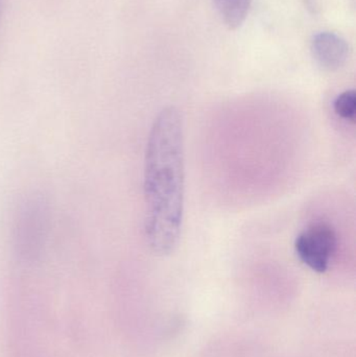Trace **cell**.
<instances>
[{
  "label": "cell",
  "instance_id": "1",
  "mask_svg": "<svg viewBox=\"0 0 356 357\" xmlns=\"http://www.w3.org/2000/svg\"><path fill=\"white\" fill-rule=\"evenodd\" d=\"M146 243L156 255L173 253L181 238L185 195L183 121L162 109L150 128L144 159Z\"/></svg>",
  "mask_w": 356,
  "mask_h": 357
},
{
  "label": "cell",
  "instance_id": "2",
  "mask_svg": "<svg viewBox=\"0 0 356 357\" xmlns=\"http://www.w3.org/2000/svg\"><path fill=\"white\" fill-rule=\"evenodd\" d=\"M338 250L336 229L327 222H316L301 231L295 241L299 259L314 272L325 273Z\"/></svg>",
  "mask_w": 356,
  "mask_h": 357
},
{
  "label": "cell",
  "instance_id": "3",
  "mask_svg": "<svg viewBox=\"0 0 356 357\" xmlns=\"http://www.w3.org/2000/svg\"><path fill=\"white\" fill-rule=\"evenodd\" d=\"M314 58L326 70H338L349 56L347 42L334 33H318L311 43Z\"/></svg>",
  "mask_w": 356,
  "mask_h": 357
},
{
  "label": "cell",
  "instance_id": "4",
  "mask_svg": "<svg viewBox=\"0 0 356 357\" xmlns=\"http://www.w3.org/2000/svg\"><path fill=\"white\" fill-rule=\"evenodd\" d=\"M215 6L229 29H238L247 18L252 0H215Z\"/></svg>",
  "mask_w": 356,
  "mask_h": 357
},
{
  "label": "cell",
  "instance_id": "5",
  "mask_svg": "<svg viewBox=\"0 0 356 357\" xmlns=\"http://www.w3.org/2000/svg\"><path fill=\"white\" fill-rule=\"evenodd\" d=\"M334 113L343 121L355 123L356 116V93L355 90H346L336 96L334 102Z\"/></svg>",
  "mask_w": 356,
  "mask_h": 357
}]
</instances>
